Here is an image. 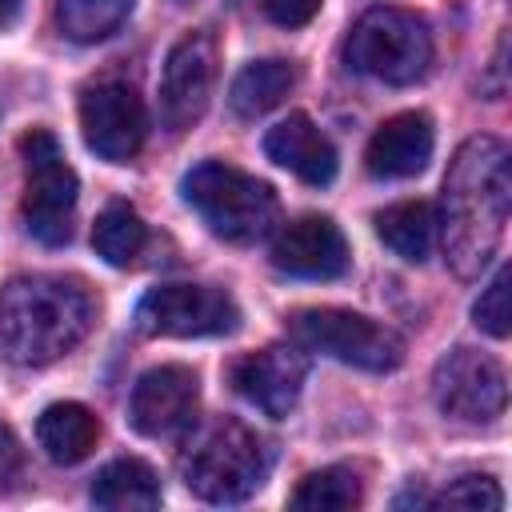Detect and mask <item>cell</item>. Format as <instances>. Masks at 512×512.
Returning a JSON list of instances; mask_svg holds the SVG:
<instances>
[{
    "mask_svg": "<svg viewBox=\"0 0 512 512\" xmlns=\"http://www.w3.org/2000/svg\"><path fill=\"white\" fill-rule=\"evenodd\" d=\"M36 440L52 464H80L100 440V420L92 408H84L76 400H60L40 412Z\"/></svg>",
    "mask_w": 512,
    "mask_h": 512,
    "instance_id": "17",
    "label": "cell"
},
{
    "mask_svg": "<svg viewBox=\"0 0 512 512\" xmlns=\"http://www.w3.org/2000/svg\"><path fill=\"white\" fill-rule=\"evenodd\" d=\"M272 264L296 280H332L348 268V240L328 216H300L276 232Z\"/></svg>",
    "mask_w": 512,
    "mask_h": 512,
    "instance_id": "14",
    "label": "cell"
},
{
    "mask_svg": "<svg viewBox=\"0 0 512 512\" xmlns=\"http://www.w3.org/2000/svg\"><path fill=\"white\" fill-rule=\"evenodd\" d=\"M432 508H464V512H496L500 504H504V492H500V484L492 480V476H460V480H452L440 496H432L428 500Z\"/></svg>",
    "mask_w": 512,
    "mask_h": 512,
    "instance_id": "24",
    "label": "cell"
},
{
    "mask_svg": "<svg viewBox=\"0 0 512 512\" xmlns=\"http://www.w3.org/2000/svg\"><path fill=\"white\" fill-rule=\"evenodd\" d=\"M296 84V68L288 60H252L236 72L232 88H228V104L240 120H256L264 112H272Z\"/></svg>",
    "mask_w": 512,
    "mask_h": 512,
    "instance_id": "19",
    "label": "cell"
},
{
    "mask_svg": "<svg viewBox=\"0 0 512 512\" xmlns=\"http://www.w3.org/2000/svg\"><path fill=\"white\" fill-rule=\"evenodd\" d=\"M196 404H200L196 372L184 364H160L136 380L132 400H128V416H132V428L140 436L160 440V436H176V432L192 428Z\"/></svg>",
    "mask_w": 512,
    "mask_h": 512,
    "instance_id": "12",
    "label": "cell"
},
{
    "mask_svg": "<svg viewBox=\"0 0 512 512\" xmlns=\"http://www.w3.org/2000/svg\"><path fill=\"white\" fill-rule=\"evenodd\" d=\"M432 396L444 416L468 424H492L508 408V372L496 356L476 348H452L432 372Z\"/></svg>",
    "mask_w": 512,
    "mask_h": 512,
    "instance_id": "8",
    "label": "cell"
},
{
    "mask_svg": "<svg viewBox=\"0 0 512 512\" xmlns=\"http://www.w3.org/2000/svg\"><path fill=\"white\" fill-rule=\"evenodd\" d=\"M16 8H20V0H0V28H8V24H12Z\"/></svg>",
    "mask_w": 512,
    "mask_h": 512,
    "instance_id": "28",
    "label": "cell"
},
{
    "mask_svg": "<svg viewBox=\"0 0 512 512\" xmlns=\"http://www.w3.org/2000/svg\"><path fill=\"white\" fill-rule=\"evenodd\" d=\"M304 376H308V360H304V352L296 344H268L260 352L240 356L228 368L232 388L252 408H260L264 416H276V420L296 408Z\"/></svg>",
    "mask_w": 512,
    "mask_h": 512,
    "instance_id": "13",
    "label": "cell"
},
{
    "mask_svg": "<svg viewBox=\"0 0 512 512\" xmlns=\"http://www.w3.org/2000/svg\"><path fill=\"white\" fill-rule=\"evenodd\" d=\"M20 464H24V452H20V440L12 436L8 424H0V496L16 484L20 476Z\"/></svg>",
    "mask_w": 512,
    "mask_h": 512,
    "instance_id": "27",
    "label": "cell"
},
{
    "mask_svg": "<svg viewBox=\"0 0 512 512\" xmlns=\"http://www.w3.org/2000/svg\"><path fill=\"white\" fill-rule=\"evenodd\" d=\"M432 144L436 132L424 112H396L372 132L364 148V164L376 180H404L424 172V164L432 160Z\"/></svg>",
    "mask_w": 512,
    "mask_h": 512,
    "instance_id": "15",
    "label": "cell"
},
{
    "mask_svg": "<svg viewBox=\"0 0 512 512\" xmlns=\"http://www.w3.org/2000/svg\"><path fill=\"white\" fill-rule=\"evenodd\" d=\"M508 280H512V272H508V264H500V268H496V276L488 280V288L480 292V300L472 304V320H476L488 336H496V340H504V336H508V328H512Z\"/></svg>",
    "mask_w": 512,
    "mask_h": 512,
    "instance_id": "25",
    "label": "cell"
},
{
    "mask_svg": "<svg viewBox=\"0 0 512 512\" xmlns=\"http://www.w3.org/2000/svg\"><path fill=\"white\" fill-rule=\"evenodd\" d=\"M180 192L192 204V212L232 244H252L268 236L280 216V200L272 184L224 160H200L192 172H184Z\"/></svg>",
    "mask_w": 512,
    "mask_h": 512,
    "instance_id": "4",
    "label": "cell"
},
{
    "mask_svg": "<svg viewBox=\"0 0 512 512\" xmlns=\"http://www.w3.org/2000/svg\"><path fill=\"white\" fill-rule=\"evenodd\" d=\"M92 504L108 508V512H136V508H156L160 504V480L156 472L136 460V456H120L112 464H104L96 472L92 484Z\"/></svg>",
    "mask_w": 512,
    "mask_h": 512,
    "instance_id": "18",
    "label": "cell"
},
{
    "mask_svg": "<svg viewBox=\"0 0 512 512\" xmlns=\"http://www.w3.org/2000/svg\"><path fill=\"white\" fill-rule=\"evenodd\" d=\"M360 500H364V484L348 464L308 472L292 492V508H312V512H344L356 508Z\"/></svg>",
    "mask_w": 512,
    "mask_h": 512,
    "instance_id": "23",
    "label": "cell"
},
{
    "mask_svg": "<svg viewBox=\"0 0 512 512\" xmlns=\"http://www.w3.org/2000/svg\"><path fill=\"white\" fill-rule=\"evenodd\" d=\"M92 320L96 300L72 276H16L0 288V348L12 364L60 360L92 332Z\"/></svg>",
    "mask_w": 512,
    "mask_h": 512,
    "instance_id": "2",
    "label": "cell"
},
{
    "mask_svg": "<svg viewBox=\"0 0 512 512\" xmlns=\"http://www.w3.org/2000/svg\"><path fill=\"white\" fill-rule=\"evenodd\" d=\"M80 132L100 160L128 164L144 148V132H148L144 100L136 96V88L120 80L88 84L80 92Z\"/></svg>",
    "mask_w": 512,
    "mask_h": 512,
    "instance_id": "10",
    "label": "cell"
},
{
    "mask_svg": "<svg viewBox=\"0 0 512 512\" xmlns=\"http://www.w3.org/2000/svg\"><path fill=\"white\" fill-rule=\"evenodd\" d=\"M376 236L400 256V260H428L436 244V208L428 200H400L384 212H376Z\"/></svg>",
    "mask_w": 512,
    "mask_h": 512,
    "instance_id": "20",
    "label": "cell"
},
{
    "mask_svg": "<svg viewBox=\"0 0 512 512\" xmlns=\"http://www.w3.org/2000/svg\"><path fill=\"white\" fill-rule=\"evenodd\" d=\"M288 336L304 352H324L364 372H392L404 360V336L348 308H300L288 316Z\"/></svg>",
    "mask_w": 512,
    "mask_h": 512,
    "instance_id": "6",
    "label": "cell"
},
{
    "mask_svg": "<svg viewBox=\"0 0 512 512\" xmlns=\"http://www.w3.org/2000/svg\"><path fill=\"white\" fill-rule=\"evenodd\" d=\"M216 40L208 32H184L168 60H164V76H160V116L172 132L192 128L216 88Z\"/></svg>",
    "mask_w": 512,
    "mask_h": 512,
    "instance_id": "11",
    "label": "cell"
},
{
    "mask_svg": "<svg viewBox=\"0 0 512 512\" xmlns=\"http://www.w3.org/2000/svg\"><path fill=\"white\" fill-rule=\"evenodd\" d=\"M264 152L304 184H328L336 176V148L304 112H288L276 128H268Z\"/></svg>",
    "mask_w": 512,
    "mask_h": 512,
    "instance_id": "16",
    "label": "cell"
},
{
    "mask_svg": "<svg viewBox=\"0 0 512 512\" xmlns=\"http://www.w3.org/2000/svg\"><path fill=\"white\" fill-rule=\"evenodd\" d=\"M508 204H512V164L504 140L496 136L464 140L448 164L440 212H436L440 244L456 276L472 280L492 264L504 240Z\"/></svg>",
    "mask_w": 512,
    "mask_h": 512,
    "instance_id": "1",
    "label": "cell"
},
{
    "mask_svg": "<svg viewBox=\"0 0 512 512\" xmlns=\"http://www.w3.org/2000/svg\"><path fill=\"white\" fill-rule=\"evenodd\" d=\"M20 160H24V224H28V232L48 248L68 244L80 184L64 160L60 140L48 128H32L20 136Z\"/></svg>",
    "mask_w": 512,
    "mask_h": 512,
    "instance_id": "7",
    "label": "cell"
},
{
    "mask_svg": "<svg viewBox=\"0 0 512 512\" xmlns=\"http://www.w3.org/2000/svg\"><path fill=\"white\" fill-rule=\"evenodd\" d=\"M344 60L352 72L380 84H412L432 64L428 20L408 8H372L352 24L344 40Z\"/></svg>",
    "mask_w": 512,
    "mask_h": 512,
    "instance_id": "5",
    "label": "cell"
},
{
    "mask_svg": "<svg viewBox=\"0 0 512 512\" xmlns=\"http://www.w3.org/2000/svg\"><path fill=\"white\" fill-rule=\"evenodd\" d=\"M260 4L280 28H300L320 12V0H260Z\"/></svg>",
    "mask_w": 512,
    "mask_h": 512,
    "instance_id": "26",
    "label": "cell"
},
{
    "mask_svg": "<svg viewBox=\"0 0 512 512\" xmlns=\"http://www.w3.org/2000/svg\"><path fill=\"white\" fill-rule=\"evenodd\" d=\"M132 12V0H56V24L76 44L112 36Z\"/></svg>",
    "mask_w": 512,
    "mask_h": 512,
    "instance_id": "22",
    "label": "cell"
},
{
    "mask_svg": "<svg viewBox=\"0 0 512 512\" xmlns=\"http://www.w3.org/2000/svg\"><path fill=\"white\" fill-rule=\"evenodd\" d=\"M264 476V440L236 416L204 420L180 452V480L208 504H240L264 484Z\"/></svg>",
    "mask_w": 512,
    "mask_h": 512,
    "instance_id": "3",
    "label": "cell"
},
{
    "mask_svg": "<svg viewBox=\"0 0 512 512\" xmlns=\"http://www.w3.org/2000/svg\"><path fill=\"white\" fill-rule=\"evenodd\" d=\"M144 244H148V228H144L140 212L128 208V204H108L96 216V224H92V248L112 268L136 264V256L144 252Z\"/></svg>",
    "mask_w": 512,
    "mask_h": 512,
    "instance_id": "21",
    "label": "cell"
},
{
    "mask_svg": "<svg viewBox=\"0 0 512 512\" xmlns=\"http://www.w3.org/2000/svg\"><path fill=\"white\" fill-rule=\"evenodd\" d=\"M136 324L148 336H224L240 324V308L228 292L208 284H160L140 300Z\"/></svg>",
    "mask_w": 512,
    "mask_h": 512,
    "instance_id": "9",
    "label": "cell"
}]
</instances>
